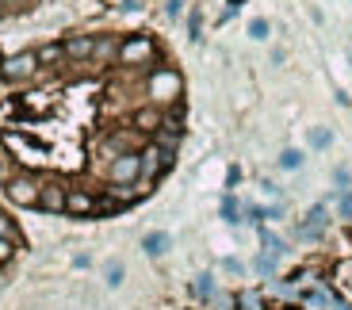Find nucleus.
Listing matches in <instances>:
<instances>
[{"instance_id": "nucleus-1", "label": "nucleus", "mask_w": 352, "mask_h": 310, "mask_svg": "<svg viewBox=\"0 0 352 310\" xmlns=\"http://www.w3.org/2000/svg\"><path fill=\"white\" fill-rule=\"evenodd\" d=\"M146 96H150L153 107H176L180 104V96H184V77H180V69H173V65H157V69H150V77H146Z\"/></svg>"}, {"instance_id": "nucleus-2", "label": "nucleus", "mask_w": 352, "mask_h": 310, "mask_svg": "<svg viewBox=\"0 0 352 310\" xmlns=\"http://www.w3.org/2000/svg\"><path fill=\"white\" fill-rule=\"evenodd\" d=\"M157 38L153 35H126L123 43H119V58H115V65H123V69H146V65L157 62Z\"/></svg>"}, {"instance_id": "nucleus-3", "label": "nucleus", "mask_w": 352, "mask_h": 310, "mask_svg": "<svg viewBox=\"0 0 352 310\" xmlns=\"http://www.w3.org/2000/svg\"><path fill=\"white\" fill-rule=\"evenodd\" d=\"M38 54L35 50H19V54H8V58H0V80L4 85H27V80L38 77Z\"/></svg>"}, {"instance_id": "nucleus-4", "label": "nucleus", "mask_w": 352, "mask_h": 310, "mask_svg": "<svg viewBox=\"0 0 352 310\" xmlns=\"http://www.w3.org/2000/svg\"><path fill=\"white\" fill-rule=\"evenodd\" d=\"M38 192H43V180H38L35 173H12V177L4 180V195H8V203H16V207L38 211Z\"/></svg>"}, {"instance_id": "nucleus-5", "label": "nucleus", "mask_w": 352, "mask_h": 310, "mask_svg": "<svg viewBox=\"0 0 352 310\" xmlns=\"http://www.w3.org/2000/svg\"><path fill=\"white\" fill-rule=\"evenodd\" d=\"M138 161H142V180H138V184H157L161 173H168L176 157H173V153H165L157 142H146L138 150Z\"/></svg>"}, {"instance_id": "nucleus-6", "label": "nucleus", "mask_w": 352, "mask_h": 310, "mask_svg": "<svg viewBox=\"0 0 352 310\" xmlns=\"http://www.w3.org/2000/svg\"><path fill=\"white\" fill-rule=\"evenodd\" d=\"M138 180H142V161H138V150L119 153V157L107 161V184H138Z\"/></svg>"}, {"instance_id": "nucleus-7", "label": "nucleus", "mask_w": 352, "mask_h": 310, "mask_svg": "<svg viewBox=\"0 0 352 310\" xmlns=\"http://www.w3.org/2000/svg\"><path fill=\"white\" fill-rule=\"evenodd\" d=\"M100 211V195L92 188H69L65 192V214L69 219H96Z\"/></svg>"}, {"instance_id": "nucleus-8", "label": "nucleus", "mask_w": 352, "mask_h": 310, "mask_svg": "<svg viewBox=\"0 0 352 310\" xmlns=\"http://www.w3.org/2000/svg\"><path fill=\"white\" fill-rule=\"evenodd\" d=\"M326 230H329V207H326V203L307 207V214H302V226H299V238H302V241H318Z\"/></svg>"}, {"instance_id": "nucleus-9", "label": "nucleus", "mask_w": 352, "mask_h": 310, "mask_svg": "<svg viewBox=\"0 0 352 310\" xmlns=\"http://www.w3.org/2000/svg\"><path fill=\"white\" fill-rule=\"evenodd\" d=\"M65 192H69V184H62V180H43L38 211L43 214H65Z\"/></svg>"}, {"instance_id": "nucleus-10", "label": "nucleus", "mask_w": 352, "mask_h": 310, "mask_svg": "<svg viewBox=\"0 0 352 310\" xmlns=\"http://www.w3.org/2000/svg\"><path fill=\"white\" fill-rule=\"evenodd\" d=\"M65 43V62H92V50H96V35H69Z\"/></svg>"}, {"instance_id": "nucleus-11", "label": "nucleus", "mask_w": 352, "mask_h": 310, "mask_svg": "<svg viewBox=\"0 0 352 310\" xmlns=\"http://www.w3.org/2000/svg\"><path fill=\"white\" fill-rule=\"evenodd\" d=\"M134 131H142V134H157L161 126H165V111L161 107H153V104H146V107H138L134 111Z\"/></svg>"}, {"instance_id": "nucleus-12", "label": "nucleus", "mask_w": 352, "mask_h": 310, "mask_svg": "<svg viewBox=\"0 0 352 310\" xmlns=\"http://www.w3.org/2000/svg\"><path fill=\"white\" fill-rule=\"evenodd\" d=\"M119 43H123V38H115V35H96V50H92V62H100V65L115 62V58H119Z\"/></svg>"}, {"instance_id": "nucleus-13", "label": "nucleus", "mask_w": 352, "mask_h": 310, "mask_svg": "<svg viewBox=\"0 0 352 310\" xmlns=\"http://www.w3.org/2000/svg\"><path fill=\"white\" fill-rule=\"evenodd\" d=\"M35 54H38V65L43 69H58L65 62V43H43Z\"/></svg>"}, {"instance_id": "nucleus-14", "label": "nucleus", "mask_w": 352, "mask_h": 310, "mask_svg": "<svg viewBox=\"0 0 352 310\" xmlns=\"http://www.w3.org/2000/svg\"><path fill=\"white\" fill-rule=\"evenodd\" d=\"M168 245H173V238H168L165 230H153V234H146V238H142V249H146V257H165L168 253Z\"/></svg>"}, {"instance_id": "nucleus-15", "label": "nucleus", "mask_w": 352, "mask_h": 310, "mask_svg": "<svg viewBox=\"0 0 352 310\" xmlns=\"http://www.w3.org/2000/svg\"><path fill=\"white\" fill-rule=\"evenodd\" d=\"M192 295H195L199 302H211L214 295H219V284H214V276H211V272H199V276H195Z\"/></svg>"}, {"instance_id": "nucleus-16", "label": "nucleus", "mask_w": 352, "mask_h": 310, "mask_svg": "<svg viewBox=\"0 0 352 310\" xmlns=\"http://www.w3.org/2000/svg\"><path fill=\"white\" fill-rule=\"evenodd\" d=\"M234 310H264V291H256V287H241V291L234 295Z\"/></svg>"}, {"instance_id": "nucleus-17", "label": "nucleus", "mask_w": 352, "mask_h": 310, "mask_svg": "<svg viewBox=\"0 0 352 310\" xmlns=\"http://www.w3.org/2000/svg\"><path fill=\"white\" fill-rule=\"evenodd\" d=\"M302 161H307V153L302 150H295V146H287V150L276 157V165L283 168V173H295V168H302Z\"/></svg>"}, {"instance_id": "nucleus-18", "label": "nucleus", "mask_w": 352, "mask_h": 310, "mask_svg": "<svg viewBox=\"0 0 352 310\" xmlns=\"http://www.w3.org/2000/svg\"><path fill=\"white\" fill-rule=\"evenodd\" d=\"M261 245H264V253H268V257H276V261H280L283 253H287V241L276 238L272 230H261Z\"/></svg>"}, {"instance_id": "nucleus-19", "label": "nucleus", "mask_w": 352, "mask_h": 310, "mask_svg": "<svg viewBox=\"0 0 352 310\" xmlns=\"http://www.w3.org/2000/svg\"><path fill=\"white\" fill-rule=\"evenodd\" d=\"M123 276H126L123 261H107V268H104V284L107 287H119V284H123Z\"/></svg>"}, {"instance_id": "nucleus-20", "label": "nucleus", "mask_w": 352, "mask_h": 310, "mask_svg": "<svg viewBox=\"0 0 352 310\" xmlns=\"http://www.w3.org/2000/svg\"><path fill=\"white\" fill-rule=\"evenodd\" d=\"M219 214L230 222V226H238V222H241V207H238V199H234V195H226V199H222V207H219Z\"/></svg>"}, {"instance_id": "nucleus-21", "label": "nucleus", "mask_w": 352, "mask_h": 310, "mask_svg": "<svg viewBox=\"0 0 352 310\" xmlns=\"http://www.w3.org/2000/svg\"><path fill=\"white\" fill-rule=\"evenodd\" d=\"M0 238H12V241H19V245H23V234H19L16 219H12V214H4V211H0Z\"/></svg>"}, {"instance_id": "nucleus-22", "label": "nucleus", "mask_w": 352, "mask_h": 310, "mask_svg": "<svg viewBox=\"0 0 352 310\" xmlns=\"http://www.w3.org/2000/svg\"><path fill=\"white\" fill-rule=\"evenodd\" d=\"M329 142H333V134H329L326 126H314V131H310V150H329Z\"/></svg>"}, {"instance_id": "nucleus-23", "label": "nucleus", "mask_w": 352, "mask_h": 310, "mask_svg": "<svg viewBox=\"0 0 352 310\" xmlns=\"http://www.w3.org/2000/svg\"><path fill=\"white\" fill-rule=\"evenodd\" d=\"M16 253H19V241L0 238V268H4V265H12V261H16Z\"/></svg>"}, {"instance_id": "nucleus-24", "label": "nucleus", "mask_w": 352, "mask_h": 310, "mask_svg": "<svg viewBox=\"0 0 352 310\" xmlns=\"http://www.w3.org/2000/svg\"><path fill=\"white\" fill-rule=\"evenodd\" d=\"M268 31H272V23H268V19H261V16L249 23V38H256V43H264V38H268Z\"/></svg>"}, {"instance_id": "nucleus-25", "label": "nucleus", "mask_w": 352, "mask_h": 310, "mask_svg": "<svg viewBox=\"0 0 352 310\" xmlns=\"http://www.w3.org/2000/svg\"><path fill=\"white\" fill-rule=\"evenodd\" d=\"M337 214H341L344 222H352V188L349 192H337Z\"/></svg>"}, {"instance_id": "nucleus-26", "label": "nucleus", "mask_w": 352, "mask_h": 310, "mask_svg": "<svg viewBox=\"0 0 352 310\" xmlns=\"http://www.w3.org/2000/svg\"><path fill=\"white\" fill-rule=\"evenodd\" d=\"M188 38H192V43H199V38H203V16H199V8L188 16Z\"/></svg>"}, {"instance_id": "nucleus-27", "label": "nucleus", "mask_w": 352, "mask_h": 310, "mask_svg": "<svg viewBox=\"0 0 352 310\" xmlns=\"http://www.w3.org/2000/svg\"><path fill=\"white\" fill-rule=\"evenodd\" d=\"M256 276H276V257H268V253H261V257L253 261Z\"/></svg>"}, {"instance_id": "nucleus-28", "label": "nucleus", "mask_w": 352, "mask_h": 310, "mask_svg": "<svg viewBox=\"0 0 352 310\" xmlns=\"http://www.w3.org/2000/svg\"><path fill=\"white\" fill-rule=\"evenodd\" d=\"M333 180H337V192H349V184H352V168H349V165H337V168H333Z\"/></svg>"}, {"instance_id": "nucleus-29", "label": "nucleus", "mask_w": 352, "mask_h": 310, "mask_svg": "<svg viewBox=\"0 0 352 310\" xmlns=\"http://www.w3.org/2000/svg\"><path fill=\"white\" fill-rule=\"evenodd\" d=\"M8 12H27V8H35V0H0Z\"/></svg>"}, {"instance_id": "nucleus-30", "label": "nucleus", "mask_w": 352, "mask_h": 310, "mask_svg": "<svg viewBox=\"0 0 352 310\" xmlns=\"http://www.w3.org/2000/svg\"><path fill=\"white\" fill-rule=\"evenodd\" d=\"M222 272H230V276H241V272H245V265H241V261H234V257H226V261H222Z\"/></svg>"}, {"instance_id": "nucleus-31", "label": "nucleus", "mask_w": 352, "mask_h": 310, "mask_svg": "<svg viewBox=\"0 0 352 310\" xmlns=\"http://www.w3.org/2000/svg\"><path fill=\"white\" fill-rule=\"evenodd\" d=\"M165 12H168V19H180V12H184V0H165Z\"/></svg>"}, {"instance_id": "nucleus-32", "label": "nucleus", "mask_w": 352, "mask_h": 310, "mask_svg": "<svg viewBox=\"0 0 352 310\" xmlns=\"http://www.w3.org/2000/svg\"><path fill=\"white\" fill-rule=\"evenodd\" d=\"M264 219H283V207L276 203V207H264Z\"/></svg>"}, {"instance_id": "nucleus-33", "label": "nucleus", "mask_w": 352, "mask_h": 310, "mask_svg": "<svg viewBox=\"0 0 352 310\" xmlns=\"http://www.w3.org/2000/svg\"><path fill=\"white\" fill-rule=\"evenodd\" d=\"M12 173H8V157H4V153H0V184H4V180H8Z\"/></svg>"}, {"instance_id": "nucleus-34", "label": "nucleus", "mask_w": 352, "mask_h": 310, "mask_svg": "<svg viewBox=\"0 0 352 310\" xmlns=\"http://www.w3.org/2000/svg\"><path fill=\"white\" fill-rule=\"evenodd\" d=\"M238 4H241V0H230V8H238Z\"/></svg>"}, {"instance_id": "nucleus-35", "label": "nucleus", "mask_w": 352, "mask_h": 310, "mask_svg": "<svg viewBox=\"0 0 352 310\" xmlns=\"http://www.w3.org/2000/svg\"><path fill=\"white\" fill-rule=\"evenodd\" d=\"M4 12H8V8H4V4H0V16H4Z\"/></svg>"}]
</instances>
